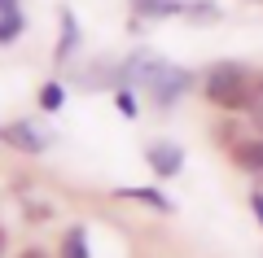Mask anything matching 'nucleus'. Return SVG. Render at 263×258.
Instances as JSON below:
<instances>
[{
  "label": "nucleus",
  "instance_id": "obj_17",
  "mask_svg": "<svg viewBox=\"0 0 263 258\" xmlns=\"http://www.w3.org/2000/svg\"><path fill=\"white\" fill-rule=\"evenodd\" d=\"M5 245H9V232L0 228V258H5Z\"/></svg>",
  "mask_w": 263,
  "mask_h": 258
},
{
  "label": "nucleus",
  "instance_id": "obj_14",
  "mask_svg": "<svg viewBox=\"0 0 263 258\" xmlns=\"http://www.w3.org/2000/svg\"><path fill=\"white\" fill-rule=\"evenodd\" d=\"M40 105L44 110H62V83H44L40 88Z\"/></svg>",
  "mask_w": 263,
  "mask_h": 258
},
{
  "label": "nucleus",
  "instance_id": "obj_4",
  "mask_svg": "<svg viewBox=\"0 0 263 258\" xmlns=\"http://www.w3.org/2000/svg\"><path fill=\"white\" fill-rule=\"evenodd\" d=\"M228 162H233L241 175L259 180L263 175V136H254V131H250V136H241L233 149H228Z\"/></svg>",
  "mask_w": 263,
  "mask_h": 258
},
{
  "label": "nucleus",
  "instance_id": "obj_12",
  "mask_svg": "<svg viewBox=\"0 0 263 258\" xmlns=\"http://www.w3.org/2000/svg\"><path fill=\"white\" fill-rule=\"evenodd\" d=\"M114 105H119L123 118H136V114H141V105H136V96H132V88H114Z\"/></svg>",
  "mask_w": 263,
  "mask_h": 258
},
{
  "label": "nucleus",
  "instance_id": "obj_13",
  "mask_svg": "<svg viewBox=\"0 0 263 258\" xmlns=\"http://www.w3.org/2000/svg\"><path fill=\"white\" fill-rule=\"evenodd\" d=\"M22 27H27V22H22V13H13V18H0V44L18 39V35H22Z\"/></svg>",
  "mask_w": 263,
  "mask_h": 258
},
{
  "label": "nucleus",
  "instance_id": "obj_1",
  "mask_svg": "<svg viewBox=\"0 0 263 258\" xmlns=\"http://www.w3.org/2000/svg\"><path fill=\"white\" fill-rule=\"evenodd\" d=\"M254 74L246 62H233V57H224V62H211L206 70H202V96H206V105H215L219 114H246L254 105Z\"/></svg>",
  "mask_w": 263,
  "mask_h": 258
},
{
  "label": "nucleus",
  "instance_id": "obj_11",
  "mask_svg": "<svg viewBox=\"0 0 263 258\" xmlns=\"http://www.w3.org/2000/svg\"><path fill=\"white\" fill-rule=\"evenodd\" d=\"M62 258H88V232L84 228H70L62 236Z\"/></svg>",
  "mask_w": 263,
  "mask_h": 258
},
{
  "label": "nucleus",
  "instance_id": "obj_2",
  "mask_svg": "<svg viewBox=\"0 0 263 258\" xmlns=\"http://www.w3.org/2000/svg\"><path fill=\"white\" fill-rule=\"evenodd\" d=\"M197 83H202V74L184 70V66H171V62H158V66H154V74L145 79V92H149L154 110H176Z\"/></svg>",
  "mask_w": 263,
  "mask_h": 258
},
{
  "label": "nucleus",
  "instance_id": "obj_6",
  "mask_svg": "<svg viewBox=\"0 0 263 258\" xmlns=\"http://www.w3.org/2000/svg\"><path fill=\"white\" fill-rule=\"evenodd\" d=\"M132 13L145 22H162V18H184V5L189 0H127Z\"/></svg>",
  "mask_w": 263,
  "mask_h": 258
},
{
  "label": "nucleus",
  "instance_id": "obj_9",
  "mask_svg": "<svg viewBox=\"0 0 263 258\" xmlns=\"http://www.w3.org/2000/svg\"><path fill=\"white\" fill-rule=\"evenodd\" d=\"M184 18L193 22V27H211V22L224 18V9H219L215 0H189V5H184Z\"/></svg>",
  "mask_w": 263,
  "mask_h": 258
},
{
  "label": "nucleus",
  "instance_id": "obj_16",
  "mask_svg": "<svg viewBox=\"0 0 263 258\" xmlns=\"http://www.w3.org/2000/svg\"><path fill=\"white\" fill-rule=\"evenodd\" d=\"M18 258H48V254H44V249H35V245H31V249H22Z\"/></svg>",
  "mask_w": 263,
  "mask_h": 258
},
{
  "label": "nucleus",
  "instance_id": "obj_3",
  "mask_svg": "<svg viewBox=\"0 0 263 258\" xmlns=\"http://www.w3.org/2000/svg\"><path fill=\"white\" fill-rule=\"evenodd\" d=\"M145 162L158 180H176L184 171V149L176 140H154V145H145Z\"/></svg>",
  "mask_w": 263,
  "mask_h": 258
},
{
  "label": "nucleus",
  "instance_id": "obj_5",
  "mask_svg": "<svg viewBox=\"0 0 263 258\" xmlns=\"http://www.w3.org/2000/svg\"><path fill=\"white\" fill-rule=\"evenodd\" d=\"M0 140H5V145H13V149H22V153H44L53 136L35 131L31 123H13V127H0Z\"/></svg>",
  "mask_w": 263,
  "mask_h": 258
},
{
  "label": "nucleus",
  "instance_id": "obj_7",
  "mask_svg": "<svg viewBox=\"0 0 263 258\" xmlns=\"http://www.w3.org/2000/svg\"><path fill=\"white\" fill-rule=\"evenodd\" d=\"M119 197L123 202H141V206H149V210H158V214H176V202L162 197L158 188H119Z\"/></svg>",
  "mask_w": 263,
  "mask_h": 258
},
{
  "label": "nucleus",
  "instance_id": "obj_10",
  "mask_svg": "<svg viewBox=\"0 0 263 258\" xmlns=\"http://www.w3.org/2000/svg\"><path fill=\"white\" fill-rule=\"evenodd\" d=\"M241 118H246V127H250L254 136H263V74H254V105L241 114Z\"/></svg>",
  "mask_w": 263,
  "mask_h": 258
},
{
  "label": "nucleus",
  "instance_id": "obj_15",
  "mask_svg": "<svg viewBox=\"0 0 263 258\" xmlns=\"http://www.w3.org/2000/svg\"><path fill=\"white\" fill-rule=\"evenodd\" d=\"M18 13V0H0V18H13Z\"/></svg>",
  "mask_w": 263,
  "mask_h": 258
},
{
  "label": "nucleus",
  "instance_id": "obj_8",
  "mask_svg": "<svg viewBox=\"0 0 263 258\" xmlns=\"http://www.w3.org/2000/svg\"><path fill=\"white\" fill-rule=\"evenodd\" d=\"M79 48V22L70 9H62V39H57V62H70V53Z\"/></svg>",
  "mask_w": 263,
  "mask_h": 258
}]
</instances>
